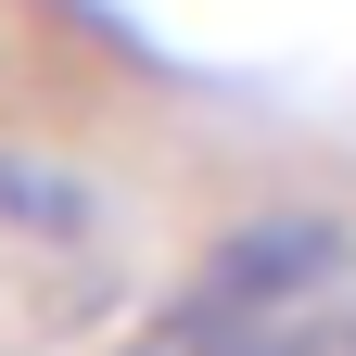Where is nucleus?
Here are the masks:
<instances>
[{
	"label": "nucleus",
	"mask_w": 356,
	"mask_h": 356,
	"mask_svg": "<svg viewBox=\"0 0 356 356\" xmlns=\"http://www.w3.org/2000/svg\"><path fill=\"white\" fill-rule=\"evenodd\" d=\"M0 216H13V229H38V242H76L89 216V178L76 165H38V153H0Z\"/></svg>",
	"instance_id": "nucleus-2"
},
{
	"label": "nucleus",
	"mask_w": 356,
	"mask_h": 356,
	"mask_svg": "<svg viewBox=\"0 0 356 356\" xmlns=\"http://www.w3.org/2000/svg\"><path fill=\"white\" fill-rule=\"evenodd\" d=\"M331 356H356V305H343V318H331Z\"/></svg>",
	"instance_id": "nucleus-3"
},
{
	"label": "nucleus",
	"mask_w": 356,
	"mask_h": 356,
	"mask_svg": "<svg viewBox=\"0 0 356 356\" xmlns=\"http://www.w3.org/2000/svg\"><path fill=\"white\" fill-rule=\"evenodd\" d=\"M343 305H356L343 216H254L191 267V293L165 305V343L178 356H331Z\"/></svg>",
	"instance_id": "nucleus-1"
}]
</instances>
